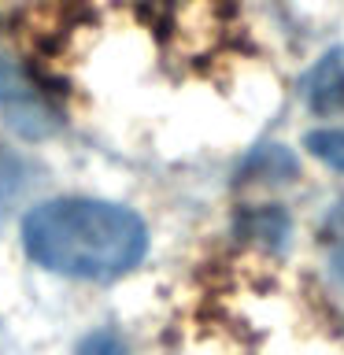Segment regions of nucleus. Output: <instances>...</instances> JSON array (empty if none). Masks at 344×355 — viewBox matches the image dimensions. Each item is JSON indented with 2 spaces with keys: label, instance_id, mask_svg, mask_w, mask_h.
<instances>
[{
  "label": "nucleus",
  "instance_id": "f03ea898",
  "mask_svg": "<svg viewBox=\"0 0 344 355\" xmlns=\"http://www.w3.org/2000/svg\"><path fill=\"white\" fill-rule=\"evenodd\" d=\"M0 111L8 115V126L22 137H49L60 126L55 111L33 89L26 71L4 52H0Z\"/></svg>",
  "mask_w": 344,
  "mask_h": 355
},
{
  "label": "nucleus",
  "instance_id": "20e7f679",
  "mask_svg": "<svg viewBox=\"0 0 344 355\" xmlns=\"http://www.w3.org/2000/svg\"><path fill=\"white\" fill-rule=\"evenodd\" d=\"M26 182H30V171H26V163H22V155H15L11 148L0 144V222L8 218L11 204L22 196Z\"/></svg>",
  "mask_w": 344,
  "mask_h": 355
},
{
  "label": "nucleus",
  "instance_id": "0eeeda50",
  "mask_svg": "<svg viewBox=\"0 0 344 355\" xmlns=\"http://www.w3.org/2000/svg\"><path fill=\"white\" fill-rule=\"evenodd\" d=\"M74 355H130V352L111 329H96V333H89V337H82Z\"/></svg>",
  "mask_w": 344,
  "mask_h": 355
},
{
  "label": "nucleus",
  "instance_id": "7ed1b4c3",
  "mask_svg": "<svg viewBox=\"0 0 344 355\" xmlns=\"http://www.w3.org/2000/svg\"><path fill=\"white\" fill-rule=\"evenodd\" d=\"M300 96L311 115H344V44L315 60L300 82Z\"/></svg>",
  "mask_w": 344,
  "mask_h": 355
},
{
  "label": "nucleus",
  "instance_id": "f257e3e1",
  "mask_svg": "<svg viewBox=\"0 0 344 355\" xmlns=\"http://www.w3.org/2000/svg\"><path fill=\"white\" fill-rule=\"evenodd\" d=\"M22 248L49 274L78 282H115L148 252L137 211L93 196L44 200L22 218Z\"/></svg>",
  "mask_w": 344,
  "mask_h": 355
},
{
  "label": "nucleus",
  "instance_id": "423d86ee",
  "mask_svg": "<svg viewBox=\"0 0 344 355\" xmlns=\"http://www.w3.org/2000/svg\"><path fill=\"white\" fill-rule=\"evenodd\" d=\"M322 248H326V259L333 266V274L344 282V200H337V207L322 222Z\"/></svg>",
  "mask_w": 344,
  "mask_h": 355
},
{
  "label": "nucleus",
  "instance_id": "39448f33",
  "mask_svg": "<svg viewBox=\"0 0 344 355\" xmlns=\"http://www.w3.org/2000/svg\"><path fill=\"white\" fill-rule=\"evenodd\" d=\"M304 148L315 155V159H322L326 166H333V171L344 174V130L333 126V130H311L304 137Z\"/></svg>",
  "mask_w": 344,
  "mask_h": 355
}]
</instances>
